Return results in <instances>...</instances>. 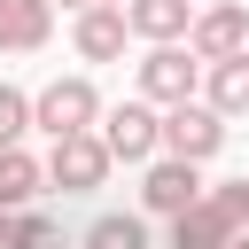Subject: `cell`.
<instances>
[{
	"label": "cell",
	"instance_id": "6da1fadb",
	"mask_svg": "<svg viewBox=\"0 0 249 249\" xmlns=\"http://www.w3.org/2000/svg\"><path fill=\"white\" fill-rule=\"evenodd\" d=\"M233 233H249V179L202 187V195L171 218V249H233Z\"/></svg>",
	"mask_w": 249,
	"mask_h": 249
},
{
	"label": "cell",
	"instance_id": "7a4b0ae2",
	"mask_svg": "<svg viewBox=\"0 0 249 249\" xmlns=\"http://www.w3.org/2000/svg\"><path fill=\"white\" fill-rule=\"evenodd\" d=\"M132 78H140V93H148L156 109H171V101H195V93H202V54H195L187 39H156V47L132 62Z\"/></svg>",
	"mask_w": 249,
	"mask_h": 249
},
{
	"label": "cell",
	"instance_id": "3957f363",
	"mask_svg": "<svg viewBox=\"0 0 249 249\" xmlns=\"http://www.w3.org/2000/svg\"><path fill=\"white\" fill-rule=\"evenodd\" d=\"M101 124V86L93 78H47L31 93V132L62 140V132H93Z\"/></svg>",
	"mask_w": 249,
	"mask_h": 249
},
{
	"label": "cell",
	"instance_id": "277c9868",
	"mask_svg": "<svg viewBox=\"0 0 249 249\" xmlns=\"http://www.w3.org/2000/svg\"><path fill=\"white\" fill-rule=\"evenodd\" d=\"M226 124H233V117H226V109H210L202 93H195V101H171V109H163V156L210 163V156L226 148Z\"/></svg>",
	"mask_w": 249,
	"mask_h": 249
},
{
	"label": "cell",
	"instance_id": "5b68a950",
	"mask_svg": "<svg viewBox=\"0 0 249 249\" xmlns=\"http://www.w3.org/2000/svg\"><path fill=\"white\" fill-rule=\"evenodd\" d=\"M109 140H101V124L93 132H62L54 148H47V187H62V195H93L101 179H109Z\"/></svg>",
	"mask_w": 249,
	"mask_h": 249
},
{
	"label": "cell",
	"instance_id": "8992f818",
	"mask_svg": "<svg viewBox=\"0 0 249 249\" xmlns=\"http://www.w3.org/2000/svg\"><path fill=\"white\" fill-rule=\"evenodd\" d=\"M101 140H109L117 163H148V156H163V109L148 93L140 101H117V109H101Z\"/></svg>",
	"mask_w": 249,
	"mask_h": 249
},
{
	"label": "cell",
	"instance_id": "52a82bcc",
	"mask_svg": "<svg viewBox=\"0 0 249 249\" xmlns=\"http://www.w3.org/2000/svg\"><path fill=\"white\" fill-rule=\"evenodd\" d=\"M124 39H132L124 0H101V8H78V16H70V47H78V62H117Z\"/></svg>",
	"mask_w": 249,
	"mask_h": 249
},
{
	"label": "cell",
	"instance_id": "ba28073f",
	"mask_svg": "<svg viewBox=\"0 0 249 249\" xmlns=\"http://www.w3.org/2000/svg\"><path fill=\"white\" fill-rule=\"evenodd\" d=\"M187 47H195L202 62H226V54H241V47H249V8H241V0H210V8H195V31H187Z\"/></svg>",
	"mask_w": 249,
	"mask_h": 249
},
{
	"label": "cell",
	"instance_id": "9c48e42d",
	"mask_svg": "<svg viewBox=\"0 0 249 249\" xmlns=\"http://www.w3.org/2000/svg\"><path fill=\"white\" fill-rule=\"evenodd\" d=\"M195 195H202V163H187V156H148L140 202H148L156 218H179V210H187Z\"/></svg>",
	"mask_w": 249,
	"mask_h": 249
},
{
	"label": "cell",
	"instance_id": "30bf717a",
	"mask_svg": "<svg viewBox=\"0 0 249 249\" xmlns=\"http://www.w3.org/2000/svg\"><path fill=\"white\" fill-rule=\"evenodd\" d=\"M54 39V0H0V54H39Z\"/></svg>",
	"mask_w": 249,
	"mask_h": 249
},
{
	"label": "cell",
	"instance_id": "8fae6325",
	"mask_svg": "<svg viewBox=\"0 0 249 249\" xmlns=\"http://www.w3.org/2000/svg\"><path fill=\"white\" fill-rule=\"evenodd\" d=\"M124 16H132V39H187L195 31V0H124Z\"/></svg>",
	"mask_w": 249,
	"mask_h": 249
},
{
	"label": "cell",
	"instance_id": "7c38bea8",
	"mask_svg": "<svg viewBox=\"0 0 249 249\" xmlns=\"http://www.w3.org/2000/svg\"><path fill=\"white\" fill-rule=\"evenodd\" d=\"M202 101L226 109V117H249V47L226 54V62H202Z\"/></svg>",
	"mask_w": 249,
	"mask_h": 249
},
{
	"label": "cell",
	"instance_id": "4fadbf2b",
	"mask_svg": "<svg viewBox=\"0 0 249 249\" xmlns=\"http://www.w3.org/2000/svg\"><path fill=\"white\" fill-rule=\"evenodd\" d=\"M31 195H47V163L16 140V148H0V202H8V210H23Z\"/></svg>",
	"mask_w": 249,
	"mask_h": 249
},
{
	"label": "cell",
	"instance_id": "5bb4252c",
	"mask_svg": "<svg viewBox=\"0 0 249 249\" xmlns=\"http://www.w3.org/2000/svg\"><path fill=\"white\" fill-rule=\"evenodd\" d=\"M78 249H148V218L140 210H101Z\"/></svg>",
	"mask_w": 249,
	"mask_h": 249
},
{
	"label": "cell",
	"instance_id": "9a60e30c",
	"mask_svg": "<svg viewBox=\"0 0 249 249\" xmlns=\"http://www.w3.org/2000/svg\"><path fill=\"white\" fill-rule=\"evenodd\" d=\"M8 249H70V241H62V226H54V218H39V210H16V233H8Z\"/></svg>",
	"mask_w": 249,
	"mask_h": 249
},
{
	"label": "cell",
	"instance_id": "2e32d148",
	"mask_svg": "<svg viewBox=\"0 0 249 249\" xmlns=\"http://www.w3.org/2000/svg\"><path fill=\"white\" fill-rule=\"evenodd\" d=\"M31 132V93L23 86H0V148H16Z\"/></svg>",
	"mask_w": 249,
	"mask_h": 249
},
{
	"label": "cell",
	"instance_id": "e0dca14e",
	"mask_svg": "<svg viewBox=\"0 0 249 249\" xmlns=\"http://www.w3.org/2000/svg\"><path fill=\"white\" fill-rule=\"evenodd\" d=\"M8 233H16V210H8V202H0V249H8Z\"/></svg>",
	"mask_w": 249,
	"mask_h": 249
},
{
	"label": "cell",
	"instance_id": "ac0fdd59",
	"mask_svg": "<svg viewBox=\"0 0 249 249\" xmlns=\"http://www.w3.org/2000/svg\"><path fill=\"white\" fill-rule=\"evenodd\" d=\"M62 8H70V16H78V8H101V0H62Z\"/></svg>",
	"mask_w": 249,
	"mask_h": 249
},
{
	"label": "cell",
	"instance_id": "d6986e66",
	"mask_svg": "<svg viewBox=\"0 0 249 249\" xmlns=\"http://www.w3.org/2000/svg\"><path fill=\"white\" fill-rule=\"evenodd\" d=\"M233 249H249V233H233Z\"/></svg>",
	"mask_w": 249,
	"mask_h": 249
}]
</instances>
